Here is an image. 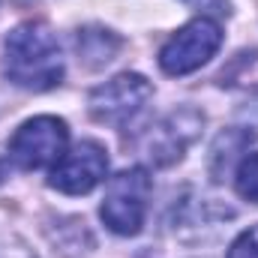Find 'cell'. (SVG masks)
<instances>
[{"mask_svg": "<svg viewBox=\"0 0 258 258\" xmlns=\"http://www.w3.org/2000/svg\"><path fill=\"white\" fill-rule=\"evenodd\" d=\"M3 72L15 87L51 90L63 81V54L45 21H21L3 42Z\"/></svg>", "mask_w": 258, "mask_h": 258, "instance_id": "obj_1", "label": "cell"}, {"mask_svg": "<svg viewBox=\"0 0 258 258\" xmlns=\"http://www.w3.org/2000/svg\"><path fill=\"white\" fill-rule=\"evenodd\" d=\"M150 192H153V180H150L147 168H141V165L123 168L114 177H108L105 198H102V207H99V216H102L105 228L120 234V237L138 234L144 219H147Z\"/></svg>", "mask_w": 258, "mask_h": 258, "instance_id": "obj_2", "label": "cell"}, {"mask_svg": "<svg viewBox=\"0 0 258 258\" xmlns=\"http://www.w3.org/2000/svg\"><path fill=\"white\" fill-rule=\"evenodd\" d=\"M222 45V27L207 18L198 15L189 24H183L174 36H168V42L159 48V66L165 75H189L195 69L207 63Z\"/></svg>", "mask_w": 258, "mask_h": 258, "instance_id": "obj_3", "label": "cell"}, {"mask_svg": "<svg viewBox=\"0 0 258 258\" xmlns=\"http://www.w3.org/2000/svg\"><path fill=\"white\" fill-rule=\"evenodd\" d=\"M153 96V84L138 72H120L90 93V114L105 126H129Z\"/></svg>", "mask_w": 258, "mask_h": 258, "instance_id": "obj_4", "label": "cell"}, {"mask_svg": "<svg viewBox=\"0 0 258 258\" xmlns=\"http://www.w3.org/2000/svg\"><path fill=\"white\" fill-rule=\"evenodd\" d=\"M69 144V129L60 117L51 114H39L24 120L21 126L12 132L9 138V159L18 168H42V165H54L66 153Z\"/></svg>", "mask_w": 258, "mask_h": 258, "instance_id": "obj_5", "label": "cell"}, {"mask_svg": "<svg viewBox=\"0 0 258 258\" xmlns=\"http://www.w3.org/2000/svg\"><path fill=\"white\" fill-rule=\"evenodd\" d=\"M105 174H108V153L99 141L87 138L54 162L48 186L63 195H87L105 180Z\"/></svg>", "mask_w": 258, "mask_h": 258, "instance_id": "obj_6", "label": "cell"}, {"mask_svg": "<svg viewBox=\"0 0 258 258\" xmlns=\"http://www.w3.org/2000/svg\"><path fill=\"white\" fill-rule=\"evenodd\" d=\"M201 123H204V114H198L195 108L171 111L168 117H162L156 126L147 132L144 153L153 159V165H171V162H177L183 156V150L195 141Z\"/></svg>", "mask_w": 258, "mask_h": 258, "instance_id": "obj_7", "label": "cell"}, {"mask_svg": "<svg viewBox=\"0 0 258 258\" xmlns=\"http://www.w3.org/2000/svg\"><path fill=\"white\" fill-rule=\"evenodd\" d=\"M117 51H120V36H114L105 27H84L75 33V54L87 69L111 63Z\"/></svg>", "mask_w": 258, "mask_h": 258, "instance_id": "obj_8", "label": "cell"}, {"mask_svg": "<svg viewBox=\"0 0 258 258\" xmlns=\"http://www.w3.org/2000/svg\"><path fill=\"white\" fill-rule=\"evenodd\" d=\"M234 189L243 201L258 204V153H249L246 159H240L234 171Z\"/></svg>", "mask_w": 258, "mask_h": 258, "instance_id": "obj_9", "label": "cell"}, {"mask_svg": "<svg viewBox=\"0 0 258 258\" xmlns=\"http://www.w3.org/2000/svg\"><path fill=\"white\" fill-rule=\"evenodd\" d=\"M228 258H258V225H249L228 246Z\"/></svg>", "mask_w": 258, "mask_h": 258, "instance_id": "obj_10", "label": "cell"}, {"mask_svg": "<svg viewBox=\"0 0 258 258\" xmlns=\"http://www.w3.org/2000/svg\"><path fill=\"white\" fill-rule=\"evenodd\" d=\"M0 258H36L21 240L15 237H0Z\"/></svg>", "mask_w": 258, "mask_h": 258, "instance_id": "obj_11", "label": "cell"}, {"mask_svg": "<svg viewBox=\"0 0 258 258\" xmlns=\"http://www.w3.org/2000/svg\"><path fill=\"white\" fill-rule=\"evenodd\" d=\"M186 3H192V6H198V9H210V12H228L225 6V0H186Z\"/></svg>", "mask_w": 258, "mask_h": 258, "instance_id": "obj_12", "label": "cell"}, {"mask_svg": "<svg viewBox=\"0 0 258 258\" xmlns=\"http://www.w3.org/2000/svg\"><path fill=\"white\" fill-rule=\"evenodd\" d=\"M3 177H6V168H3V162H0V180H3Z\"/></svg>", "mask_w": 258, "mask_h": 258, "instance_id": "obj_13", "label": "cell"}]
</instances>
